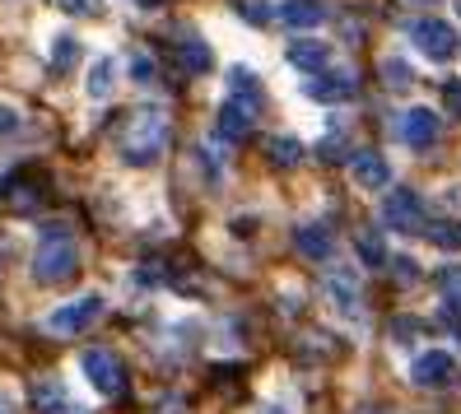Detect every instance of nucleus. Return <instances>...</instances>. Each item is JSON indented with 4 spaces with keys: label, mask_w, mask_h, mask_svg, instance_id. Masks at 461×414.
Returning <instances> with one entry per match:
<instances>
[{
    "label": "nucleus",
    "mask_w": 461,
    "mask_h": 414,
    "mask_svg": "<svg viewBox=\"0 0 461 414\" xmlns=\"http://www.w3.org/2000/svg\"><path fill=\"white\" fill-rule=\"evenodd\" d=\"M168 145V117L158 112V107H140V112H131L126 126H122V158L131 168H145L164 154Z\"/></svg>",
    "instance_id": "f257e3e1"
},
{
    "label": "nucleus",
    "mask_w": 461,
    "mask_h": 414,
    "mask_svg": "<svg viewBox=\"0 0 461 414\" xmlns=\"http://www.w3.org/2000/svg\"><path fill=\"white\" fill-rule=\"evenodd\" d=\"M75 270H79V247H75V238L66 233V224H47L38 252H33V280H38V284H66Z\"/></svg>",
    "instance_id": "f03ea898"
},
{
    "label": "nucleus",
    "mask_w": 461,
    "mask_h": 414,
    "mask_svg": "<svg viewBox=\"0 0 461 414\" xmlns=\"http://www.w3.org/2000/svg\"><path fill=\"white\" fill-rule=\"evenodd\" d=\"M98 317H103V298L98 293H85V298H75V302H61V308L47 317V330H51V336H79V330H89Z\"/></svg>",
    "instance_id": "7ed1b4c3"
},
{
    "label": "nucleus",
    "mask_w": 461,
    "mask_h": 414,
    "mask_svg": "<svg viewBox=\"0 0 461 414\" xmlns=\"http://www.w3.org/2000/svg\"><path fill=\"white\" fill-rule=\"evenodd\" d=\"M383 229L387 233H424V201L415 196V191H387Z\"/></svg>",
    "instance_id": "20e7f679"
},
{
    "label": "nucleus",
    "mask_w": 461,
    "mask_h": 414,
    "mask_svg": "<svg viewBox=\"0 0 461 414\" xmlns=\"http://www.w3.org/2000/svg\"><path fill=\"white\" fill-rule=\"evenodd\" d=\"M79 368H85V377L94 382V392H103V396H122L126 368H122V358H117L113 349H89L85 358H79Z\"/></svg>",
    "instance_id": "39448f33"
},
{
    "label": "nucleus",
    "mask_w": 461,
    "mask_h": 414,
    "mask_svg": "<svg viewBox=\"0 0 461 414\" xmlns=\"http://www.w3.org/2000/svg\"><path fill=\"white\" fill-rule=\"evenodd\" d=\"M411 38H415V47L424 51L429 61H447L456 51V33H452V23H443V19H420L411 29Z\"/></svg>",
    "instance_id": "423d86ee"
},
{
    "label": "nucleus",
    "mask_w": 461,
    "mask_h": 414,
    "mask_svg": "<svg viewBox=\"0 0 461 414\" xmlns=\"http://www.w3.org/2000/svg\"><path fill=\"white\" fill-rule=\"evenodd\" d=\"M438 135H443V122H438V112H429V107H411V112L401 117V140L420 154L438 145Z\"/></svg>",
    "instance_id": "0eeeda50"
},
{
    "label": "nucleus",
    "mask_w": 461,
    "mask_h": 414,
    "mask_svg": "<svg viewBox=\"0 0 461 414\" xmlns=\"http://www.w3.org/2000/svg\"><path fill=\"white\" fill-rule=\"evenodd\" d=\"M257 98H229L224 107H220V122H214V126H220V135H224V140H248V135H252V122H257Z\"/></svg>",
    "instance_id": "6e6552de"
},
{
    "label": "nucleus",
    "mask_w": 461,
    "mask_h": 414,
    "mask_svg": "<svg viewBox=\"0 0 461 414\" xmlns=\"http://www.w3.org/2000/svg\"><path fill=\"white\" fill-rule=\"evenodd\" d=\"M42 182L33 173H10L5 182H0V210H19V214H29L38 201H42Z\"/></svg>",
    "instance_id": "1a4fd4ad"
},
{
    "label": "nucleus",
    "mask_w": 461,
    "mask_h": 414,
    "mask_svg": "<svg viewBox=\"0 0 461 414\" xmlns=\"http://www.w3.org/2000/svg\"><path fill=\"white\" fill-rule=\"evenodd\" d=\"M349 177H355L364 191H387V182H392V168H387V158H383V154L359 149L355 158H349Z\"/></svg>",
    "instance_id": "9d476101"
},
{
    "label": "nucleus",
    "mask_w": 461,
    "mask_h": 414,
    "mask_svg": "<svg viewBox=\"0 0 461 414\" xmlns=\"http://www.w3.org/2000/svg\"><path fill=\"white\" fill-rule=\"evenodd\" d=\"M415 382L420 386H433V392H438V386H452L456 382V358L452 354H438V349L420 354L415 358Z\"/></svg>",
    "instance_id": "9b49d317"
},
{
    "label": "nucleus",
    "mask_w": 461,
    "mask_h": 414,
    "mask_svg": "<svg viewBox=\"0 0 461 414\" xmlns=\"http://www.w3.org/2000/svg\"><path fill=\"white\" fill-rule=\"evenodd\" d=\"M303 94L317 98V103H345L349 94H355V79H349L345 70H317L303 85Z\"/></svg>",
    "instance_id": "f8f14e48"
},
{
    "label": "nucleus",
    "mask_w": 461,
    "mask_h": 414,
    "mask_svg": "<svg viewBox=\"0 0 461 414\" xmlns=\"http://www.w3.org/2000/svg\"><path fill=\"white\" fill-rule=\"evenodd\" d=\"M294 247H298V256H308V261H331L336 238H331L327 224H303L294 233Z\"/></svg>",
    "instance_id": "ddd939ff"
},
{
    "label": "nucleus",
    "mask_w": 461,
    "mask_h": 414,
    "mask_svg": "<svg viewBox=\"0 0 461 414\" xmlns=\"http://www.w3.org/2000/svg\"><path fill=\"white\" fill-rule=\"evenodd\" d=\"M33 410H38V414H85V410L70 400V392H66L57 377H47V382L33 386Z\"/></svg>",
    "instance_id": "4468645a"
},
{
    "label": "nucleus",
    "mask_w": 461,
    "mask_h": 414,
    "mask_svg": "<svg viewBox=\"0 0 461 414\" xmlns=\"http://www.w3.org/2000/svg\"><path fill=\"white\" fill-rule=\"evenodd\" d=\"M280 19L289 23V29H317V23L327 19V5H321V0H285Z\"/></svg>",
    "instance_id": "2eb2a0df"
},
{
    "label": "nucleus",
    "mask_w": 461,
    "mask_h": 414,
    "mask_svg": "<svg viewBox=\"0 0 461 414\" xmlns=\"http://www.w3.org/2000/svg\"><path fill=\"white\" fill-rule=\"evenodd\" d=\"M289 61H294L298 70L317 75V70H327V61H331V47H327V42H294V47H289Z\"/></svg>",
    "instance_id": "dca6fc26"
},
{
    "label": "nucleus",
    "mask_w": 461,
    "mask_h": 414,
    "mask_svg": "<svg viewBox=\"0 0 461 414\" xmlns=\"http://www.w3.org/2000/svg\"><path fill=\"white\" fill-rule=\"evenodd\" d=\"M177 61H182V70H186V75H205V70L214 66L210 47H205L201 38H182V42H177Z\"/></svg>",
    "instance_id": "f3484780"
},
{
    "label": "nucleus",
    "mask_w": 461,
    "mask_h": 414,
    "mask_svg": "<svg viewBox=\"0 0 461 414\" xmlns=\"http://www.w3.org/2000/svg\"><path fill=\"white\" fill-rule=\"evenodd\" d=\"M113 85H117V61L113 57H103V61H94V70H89V98H107L113 94Z\"/></svg>",
    "instance_id": "a211bd4d"
},
{
    "label": "nucleus",
    "mask_w": 461,
    "mask_h": 414,
    "mask_svg": "<svg viewBox=\"0 0 461 414\" xmlns=\"http://www.w3.org/2000/svg\"><path fill=\"white\" fill-rule=\"evenodd\" d=\"M266 154L276 168H298V158H303V145L289 140V135H276V140H266Z\"/></svg>",
    "instance_id": "6ab92c4d"
},
{
    "label": "nucleus",
    "mask_w": 461,
    "mask_h": 414,
    "mask_svg": "<svg viewBox=\"0 0 461 414\" xmlns=\"http://www.w3.org/2000/svg\"><path fill=\"white\" fill-rule=\"evenodd\" d=\"M424 233H429V242H438L443 252H456V247H461V224H456V219H438V224H424Z\"/></svg>",
    "instance_id": "aec40b11"
},
{
    "label": "nucleus",
    "mask_w": 461,
    "mask_h": 414,
    "mask_svg": "<svg viewBox=\"0 0 461 414\" xmlns=\"http://www.w3.org/2000/svg\"><path fill=\"white\" fill-rule=\"evenodd\" d=\"M75 61H79V38H70V33L51 38V66H57V70H70Z\"/></svg>",
    "instance_id": "412c9836"
},
{
    "label": "nucleus",
    "mask_w": 461,
    "mask_h": 414,
    "mask_svg": "<svg viewBox=\"0 0 461 414\" xmlns=\"http://www.w3.org/2000/svg\"><path fill=\"white\" fill-rule=\"evenodd\" d=\"M229 98H257V103H261L257 75H252V70H242V66H233V75H229Z\"/></svg>",
    "instance_id": "4be33fe9"
},
{
    "label": "nucleus",
    "mask_w": 461,
    "mask_h": 414,
    "mask_svg": "<svg viewBox=\"0 0 461 414\" xmlns=\"http://www.w3.org/2000/svg\"><path fill=\"white\" fill-rule=\"evenodd\" d=\"M331 298H336V308H340V312H355V302H359V289H355V284H345L340 274H336V280H331Z\"/></svg>",
    "instance_id": "5701e85b"
},
{
    "label": "nucleus",
    "mask_w": 461,
    "mask_h": 414,
    "mask_svg": "<svg viewBox=\"0 0 461 414\" xmlns=\"http://www.w3.org/2000/svg\"><path fill=\"white\" fill-rule=\"evenodd\" d=\"M131 75L140 79V85H154V61L145 57V51H135V57H131Z\"/></svg>",
    "instance_id": "b1692460"
},
{
    "label": "nucleus",
    "mask_w": 461,
    "mask_h": 414,
    "mask_svg": "<svg viewBox=\"0 0 461 414\" xmlns=\"http://www.w3.org/2000/svg\"><path fill=\"white\" fill-rule=\"evenodd\" d=\"M383 75H392V89H411V85H415L411 70H405L401 61H387V66H383Z\"/></svg>",
    "instance_id": "393cba45"
},
{
    "label": "nucleus",
    "mask_w": 461,
    "mask_h": 414,
    "mask_svg": "<svg viewBox=\"0 0 461 414\" xmlns=\"http://www.w3.org/2000/svg\"><path fill=\"white\" fill-rule=\"evenodd\" d=\"M443 103H447L452 117H461V79H447L443 85Z\"/></svg>",
    "instance_id": "a878e982"
},
{
    "label": "nucleus",
    "mask_w": 461,
    "mask_h": 414,
    "mask_svg": "<svg viewBox=\"0 0 461 414\" xmlns=\"http://www.w3.org/2000/svg\"><path fill=\"white\" fill-rule=\"evenodd\" d=\"M14 130H19V112L0 103V135H14Z\"/></svg>",
    "instance_id": "bb28decb"
},
{
    "label": "nucleus",
    "mask_w": 461,
    "mask_h": 414,
    "mask_svg": "<svg viewBox=\"0 0 461 414\" xmlns=\"http://www.w3.org/2000/svg\"><path fill=\"white\" fill-rule=\"evenodd\" d=\"M61 5H66L70 14H94V10H98V0H61Z\"/></svg>",
    "instance_id": "cd10ccee"
},
{
    "label": "nucleus",
    "mask_w": 461,
    "mask_h": 414,
    "mask_svg": "<svg viewBox=\"0 0 461 414\" xmlns=\"http://www.w3.org/2000/svg\"><path fill=\"white\" fill-rule=\"evenodd\" d=\"M443 284H447V293H456V289H461V270H447Z\"/></svg>",
    "instance_id": "c85d7f7f"
},
{
    "label": "nucleus",
    "mask_w": 461,
    "mask_h": 414,
    "mask_svg": "<svg viewBox=\"0 0 461 414\" xmlns=\"http://www.w3.org/2000/svg\"><path fill=\"white\" fill-rule=\"evenodd\" d=\"M0 414H14V405H10L5 396H0Z\"/></svg>",
    "instance_id": "c756f323"
},
{
    "label": "nucleus",
    "mask_w": 461,
    "mask_h": 414,
    "mask_svg": "<svg viewBox=\"0 0 461 414\" xmlns=\"http://www.w3.org/2000/svg\"><path fill=\"white\" fill-rule=\"evenodd\" d=\"M405 5H433V0H405Z\"/></svg>",
    "instance_id": "7c9ffc66"
},
{
    "label": "nucleus",
    "mask_w": 461,
    "mask_h": 414,
    "mask_svg": "<svg viewBox=\"0 0 461 414\" xmlns=\"http://www.w3.org/2000/svg\"><path fill=\"white\" fill-rule=\"evenodd\" d=\"M266 414H285V410H266Z\"/></svg>",
    "instance_id": "2f4dec72"
},
{
    "label": "nucleus",
    "mask_w": 461,
    "mask_h": 414,
    "mask_svg": "<svg viewBox=\"0 0 461 414\" xmlns=\"http://www.w3.org/2000/svg\"><path fill=\"white\" fill-rule=\"evenodd\" d=\"M145 5H158V0H145Z\"/></svg>",
    "instance_id": "473e14b6"
},
{
    "label": "nucleus",
    "mask_w": 461,
    "mask_h": 414,
    "mask_svg": "<svg viewBox=\"0 0 461 414\" xmlns=\"http://www.w3.org/2000/svg\"><path fill=\"white\" fill-rule=\"evenodd\" d=\"M456 14H461V0H456Z\"/></svg>",
    "instance_id": "72a5a7b5"
}]
</instances>
